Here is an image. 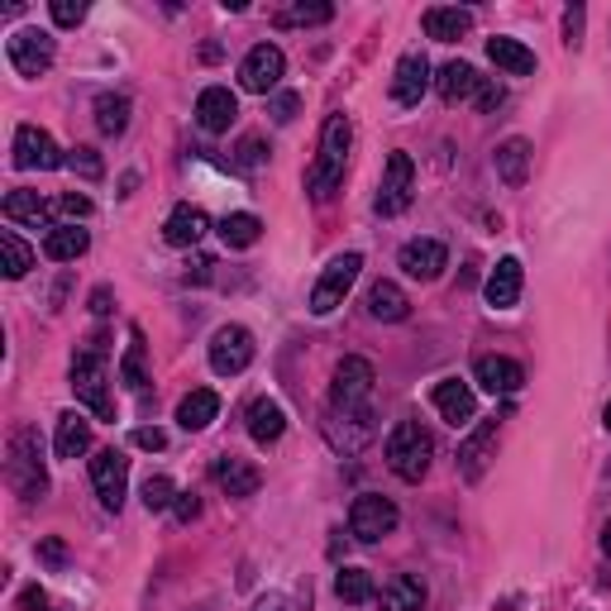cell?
<instances>
[{"mask_svg": "<svg viewBox=\"0 0 611 611\" xmlns=\"http://www.w3.org/2000/svg\"><path fill=\"white\" fill-rule=\"evenodd\" d=\"M10 153H15V167H38V173H54V167H62L68 158L58 153L54 144V134L48 129H38V125H20L15 129V144H10Z\"/></svg>", "mask_w": 611, "mask_h": 611, "instance_id": "obj_12", "label": "cell"}, {"mask_svg": "<svg viewBox=\"0 0 611 611\" xmlns=\"http://www.w3.org/2000/svg\"><path fill=\"white\" fill-rule=\"evenodd\" d=\"M334 20V5H287V10H278V15H272V24H278V30H292V24H330Z\"/></svg>", "mask_w": 611, "mask_h": 611, "instance_id": "obj_40", "label": "cell"}, {"mask_svg": "<svg viewBox=\"0 0 611 611\" xmlns=\"http://www.w3.org/2000/svg\"><path fill=\"white\" fill-rule=\"evenodd\" d=\"M0 268H5V278H10V282H20L24 272L34 268V249L20 239L15 230H5V234H0Z\"/></svg>", "mask_w": 611, "mask_h": 611, "instance_id": "obj_37", "label": "cell"}, {"mask_svg": "<svg viewBox=\"0 0 611 611\" xmlns=\"http://www.w3.org/2000/svg\"><path fill=\"white\" fill-rule=\"evenodd\" d=\"M91 249V234L82 225H54L44 239V258H54V263H77Z\"/></svg>", "mask_w": 611, "mask_h": 611, "instance_id": "obj_29", "label": "cell"}, {"mask_svg": "<svg viewBox=\"0 0 611 611\" xmlns=\"http://www.w3.org/2000/svg\"><path fill=\"white\" fill-rule=\"evenodd\" d=\"M234 163H239L244 173H254V167H263V163H268V149H263V139H258V134L239 139V153H234Z\"/></svg>", "mask_w": 611, "mask_h": 611, "instance_id": "obj_45", "label": "cell"}, {"mask_svg": "<svg viewBox=\"0 0 611 611\" xmlns=\"http://www.w3.org/2000/svg\"><path fill=\"white\" fill-rule=\"evenodd\" d=\"M5 54H10V68L20 77H44L58 58V38L48 30H15L5 38Z\"/></svg>", "mask_w": 611, "mask_h": 611, "instance_id": "obj_6", "label": "cell"}, {"mask_svg": "<svg viewBox=\"0 0 611 611\" xmlns=\"http://www.w3.org/2000/svg\"><path fill=\"white\" fill-rule=\"evenodd\" d=\"M325 435H330V445L340 454H359L378 431H373V415L368 411H334L330 421H325Z\"/></svg>", "mask_w": 611, "mask_h": 611, "instance_id": "obj_17", "label": "cell"}, {"mask_svg": "<svg viewBox=\"0 0 611 611\" xmlns=\"http://www.w3.org/2000/svg\"><path fill=\"white\" fill-rule=\"evenodd\" d=\"M134 445L139 449H167V435L158 431V425H144V431H134Z\"/></svg>", "mask_w": 611, "mask_h": 611, "instance_id": "obj_50", "label": "cell"}, {"mask_svg": "<svg viewBox=\"0 0 611 611\" xmlns=\"http://www.w3.org/2000/svg\"><path fill=\"white\" fill-rule=\"evenodd\" d=\"M492 449H497V421H483V425H478V431L459 445V473H463V483H478V478L487 473Z\"/></svg>", "mask_w": 611, "mask_h": 611, "instance_id": "obj_20", "label": "cell"}, {"mask_svg": "<svg viewBox=\"0 0 611 611\" xmlns=\"http://www.w3.org/2000/svg\"><path fill=\"white\" fill-rule=\"evenodd\" d=\"M220 415V397L211 392V387H197V392H187L181 397V407H177V425L181 431H205Z\"/></svg>", "mask_w": 611, "mask_h": 611, "instance_id": "obj_30", "label": "cell"}, {"mask_svg": "<svg viewBox=\"0 0 611 611\" xmlns=\"http://www.w3.org/2000/svg\"><path fill=\"white\" fill-rule=\"evenodd\" d=\"M373 383H378V373H373V363H368V359H344L340 368H334L330 407H334V411H368L363 401H368Z\"/></svg>", "mask_w": 611, "mask_h": 611, "instance_id": "obj_9", "label": "cell"}, {"mask_svg": "<svg viewBox=\"0 0 611 611\" xmlns=\"http://www.w3.org/2000/svg\"><path fill=\"white\" fill-rule=\"evenodd\" d=\"M91 310H96V316H106V310H110V287H96V292H91Z\"/></svg>", "mask_w": 611, "mask_h": 611, "instance_id": "obj_53", "label": "cell"}, {"mask_svg": "<svg viewBox=\"0 0 611 611\" xmlns=\"http://www.w3.org/2000/svg\"><path fill=\"white\" fill-rule=\"evenodd\" d=\"M5 215L20 220V225H44V220H54V201H44L38 191H10L5 197Z\"/></svg>", "mask_w": 611, "mask_h": 611, "instance_id": "obj_34", "label": "cell"}, {"mask_svg": "<svg viewBox=\"0 0 611 611\" xmlns=\"http://www.w3.org/2000/svg\"><path fill=\"white\" fill-rule=\"evenodd\" d=\"M54 215L62 220V225H77V220L91 215V201L82 197V191H62V197L54 201Z\"/></svg>", "mask_w": 611, "mask_h": 611, "instance_id": "obj_43", "label": "cell"}, {"mask_svg": "<svg viewBox=\"0 0 611 611\" xmlns=\"http://www.w3.org/2000/svg\"><path fill=\"white\" fill-rule=\"evenodd\" d=\"M425 91H431V62H425V54H407L392 72V101L397 106H421Z\"/></svg>", "mask_w": 611, "mask_h": 611, "instance_id": "obj_19", "label": "cell"}, {"mask_svg": "<svg viewBox=\"0 0 611 611\" xmlns=\"http://www.w3.org/2000/svg\"><path fill=\"white\" fill-rule=\"evenodd\" d=\"M38 559H44V564H54V568H62V564H68V550H62V540H44V544H38Z\"/></svg>", "mask_w": 611, "mask_h": 611, "instance_id": "obj_51", "label": "cell"}, {"mask_svg": "<svg viewBox=\"0 0 611 611\" xmlns=\"http://www.w3.org/2000/svg\"><path fill=\"white\" fill-rule=\"evenodd\" d=\"M473 378L483 392L492 397H512V392H521V383H526V368L516 359H502V354H483L473 363Z\"/></svg>", "mask_w": 611, "mask_h": 611, "instance_id": "obj_15", "label": "cell"}, {"mask_svg": "<svg viewBox=\"0 0 611 611\" xmlns=\"http://www.w3.org/2000/svg\"><path fill=\"white\" fill-rule=\"evenodd\" d=\"M492 163H497V177L506 181V187H521V181L530 177V144L521 134L506 139V144H497V158Z\"/></svg>", "mask_w": 611, "mask_h": 611, "instance_id": "obj_31", "label": "cell"}, {"mask_svg": "<svg viewBox=\"0 0 611 611\" xmlns=\"http://www.w3.org/2000/svg\"><path fill=\"white\" fill-rule=\"evenodd\" d=\"M177 502V487H173V478H163V473H153L149 483H144V506L149 512H167V506Z\"/></svg>", "mask_w": 611, "mask_h": 611, "instance_id": "obj_41", "label": "cell"}, {"mask_svg": "<svg viewBox=\"0 0 611 611\" xmlns=\"http://www.w3.org/2000/svg\"><path fill=\"white\" fill-rule=\"evenodd\" d=\"M96 125H101V134H125L129 129V96L106 91V96L96 101Z\"/></svg>", "mask_w": 611, "mask_h": 611, "instance_id": "obj_38", "label": "cell"}, {"mask_svg": "<svg viewBox=\"0 0 611 611\" xmlns=\"http://www.w3.org/2000/svg\"><path fill=\"white\" fill-rule=\"evenodd\" d=\"M48 15H54L58 30H77V24L86 20V5H82V0H54V5H48Z\"/></svg>", "mask_w": 611, "mask_h": 611, "instance_id": "obj_44", "label": "cell"}, {"mask_svg": "<svg viewBox=\"0 0 611 611\" xmlns=\"http://www.w3.org/2000/svg\"><path fill=\"white\" fill-rule=\"evenodd\" d=\"M68 167H72L77 177H86V181H101V173H106V163H101V153H96V149H86V144L68 153Z\"/></svg>", "mask_w": 611, "mask_h": 611, "instance_id": "obj_42", "label": "cell"}, {"mask_svg": "<svg viewBox=\"0 0 611 611\" xmlns=\"http://www.w3.org/2000/svg\"><path fill=\"white\" fill-rule=\"evenodd\" d=\"M411 197H415V163H411V153H392L387 158V173H383V187H378V215L383 220H392V215H401L411 205Z\"/></svg>", "mask_w": 611, "mask_h": 611, "instance_id": "obj_10", "label": "cell"}, {"mask_svg": "<svg viewBox=\"0 0 611 611\" xmlns=\"http://www.w3.org/2000/svg\"><path fill=\"white\" fill-rule=\"evenodd\" d=\"M91 449V421L82 411H62L58 415V435H54V454L58 459H77Z\"/></svg>", "mask_w": 611, "mask_h": 611, "instance_id": "obj_28", "label": "cell"}, {"mask_svg": "<svg viewBox=\"0 0 611 611\" xmlns=\"http://www.w3.org/2000/svg\"><path fill=\"white\" fill-rule=\"evenodd\" d=\"M425 34L435 38V44H454V38H463L473 30V10H459V5H435L425 10Z\"/></svg>", "mask_w": 611, "mask_h": 611, "instance_id": "obj_27", "label": "cell"}, {"mask_svg": "<svg viewBox=\"0 0 611 611\" xmlns=\"http://www.w3.org/2000/svg\"><path fill=\"white\" fill-rule=\"evenodd\" d=\"M397 521H401L397 502L383 497V492H363V497H354V512H349V530L363 544H378L383 536H392Z\"/></svg>", "mask_w": 611, "mask_h": 611, "instance_id": "obj_5", "label": "cell"}, {"mask_svg": "<svg viewBox=\"0 0 611 611\" xmlns=\"http://www.w3.org/2000/svg\"><path fill=\"white\" fill-rule=\"evenodd\" d=\"M282 72H287V58H282L278 44H258V48H249V54H244V62H239V82L249 86V91H258V96L278 91Z\"/></svg>", "mask_w": 611, "mask_h": 611, "instance_id": "obj_13", "label": "cell"}, {"mask_svg": "<svg viewBox=\"0 0 611 611\" xmlns=\"http://www.w3.org/2000/svg\"><path fill=\"white\" fill-rule=\"evenodd\" d=\"M435 86H439V101H445V106H459V101H473V96H478L483 77H478L473 68H468V62L454 58V62H445V68H439Z\"/></svg>", "mask_w": 611, "mask_h": 611, "instance_id": "obj_24", "label": "cell"}, {"mask_svg": "<svg viewBox=\"0 0 611 611\" xmlns=\"http://www.w3.org/2000/svg\"><path fill=\"white\" fill-rule=\"evenodd\" d=\"M334 597H340L344 607H363L378 597V583H373L368 568H340V574H334Z\"/></svg>", "mask_w": 611, "mask_h": 611, "instance_id": "obj_33", "label": "cell"}, {"mask_svg": "<svg viewBox=\"0 0 611 611\" xmlns=\"http://www.w3.org/2000/svg\"><path fill=\"white\" fill-rule=\"evenodd\" d=\"M120 383L134 387V392L149 383V368H144V330H129V349H125V363H120Z\"/></svg>", "mask_w": 611, "mask_h": 611, "instance_id": "obj_39", "label": "cell"}, {"mask_svg": "<svg viewBox=\"0 0 611 611\" xmlns=\"http://www.w3.org/2000/svg\"><path fill=\"white\" fill-rule=\"evenodd\" d=\"M349 144H354V125H349V115H330L325 129H320V158L310 163V173H306V191L316 201H330L334 187L344 181Z\"/></svg>", "mask_w": 611, "mask_h": 611, "instance_id": "obj_1", "label": "cell"}, {"mask_svg": "<svg viewBox=\"0 0 611 611\" xmlns=\"http://www.w3.org/2000/svg\"><path fill=\"white\" fill-rule=\"evenodd\" d=\"M5 483L15 487V497L38 502L48 492V468H44V445H38V431L20 425L10 435V459H5Z\"/></svg>", "mask_w": 611, "mask_h": 611, "instance_id": "obj_2", "label": "cell"}, {"mask_svg": "<svg viewBox=\"0 0 611 611\" xmlns=\"http://www.w3.org/2000/svg\"><path fill=\"white\" fill-rule=\"evenodd\" d=\"M431 401H435V411L445 415V421L459 431V425H468V421H478V392L468 387L463 378H445V383H435V392H431Z\"/></svg>", "mask_w": 611, "mask_h": 611, "instance_id": "obj_16", "label": "cell"}, {"mask_svg": "<svg viewBox=\"0 0 611 611\" xmlns=\"http://www.w3.org/2000/svg\"><path fill=\"white\" fill-rule=\"evenodd\" d=\"M397 263L407 278L415 282H435L439 272L449 268V249L439 239H411V244H401V254H397Z\"/></svg>", "mask_w": 611, "mask_h": 611, "instance_id": "obj_14", "label": "cell"}, {"mask_svg": "<svg viewBox=\"0 0 611 611\" xmlns=\"http://www.w3.org/2000/svg\"><path fill=\"white\" fill-rule=\"evenodd\" d=\"M431 454H435V439L421 421H397V431L387 435V468L401 483H421L431 473Z\"/></svg>", "mask_w": 611, "mask_h": 611, "instance_id": "obj_3", "label": "cell"}, {"mask_svg": "<svg viewBox=\"0 0 611 611\" xmlns=\"http://www.w3.org/2000/svg\"><path fill=\"white\" fill-rule=\"evenodd\" d=\"M125 483H129V459L120 449H96L91 454V487L106 512H120L125 506Z\"/></svg>", "mask_w": 611, "mask_h": 611, "instance_id": "obj_11", "label": "cell"}, {"mask_svg": "<svg viewBox=\"0 0 611 611\" xmlns=\"http://www.w3.org/2000/svg\"><path fill=\"white\" fill-rule=\"evenodd\" d=\"M521 282H526L521 258H502V263L487 272V287H483L487 306H492V310H512L516 302H521Z\"/></svg>", "mask_w": 611, "mask_h": 611, "instance_id": "obj_23", "label": "cell"}, {"mask_svg": "<svg viewBox=\"0 0 611 611\" xmlns=\"http://www.w3.org/2000/svg\"><path fill=\"white\" fill-rule=\"evenodd\" d=\"M72 392L82 397L101 421H115V401H110V387H106V344L101 340H86L72 354Z\"/></svg>", "mask_w": 611, "mask_h": 611, "instance_id": "obj_4", "label": "cell"}, {"mask_svg": "<svg viewBox=\"0 0 611 611\" xmlns=\"http://www.w3.org/2000/svg\"><path fill=\"white\" fill-rule=\"evenodd\" d=\"M368 310H373L378 320H407L411 302H407V292H401L397 282H373V292H368Z\"/></svg>", "mask_w": 611, "mask_h": 611, "instance_id": "obj_36", "label": "cell"}, {"mask_svg": "<svg viewBox=\"0 0 611 611\" xmlns=\"http://www.w3.org/2000/svg\"><path fill=\"white\" fill-rule=\"evenodd\" d=\"M258 234H263V220L249 215V211H234L220 220V239H225V249H254Z\"/></svg>", "mask_w": 611, "mask_h": 611, "instance_id": "obj_35", "label": "cell"}, {"mask_svg": "<svg viewBox=\"0 0 611 611\" xmlns=\"http://www.w3.org/2000/svg\"><path fill=\"white\" fill-rule=\"evenodd\" d=\"M211 473H215V483H220L225 497H254V492L263 487V473H258L249 459H239V454H220Z\"/></svg>", "mask_w": 611, "mask_h": 611, "instance_id": "obj_18", "label": "cell"}, {"mask_svg": "<svg viewBox=\"0 0 611 611\" xmlns=\"http://www.w3.org/2000/svg\"><path fill=\"white\" fill-rule=\"evenodd\" d=\"M478 110H497L502 106V101H506V91L497 86V82H487V77H483V86H478Z\"/></svg>", "mask_w": 611, "mask_h": 611, "instance_id": "obj_49", "label": "cell"}, {"mask_svg": "<svg viewBox=\"0 0 611 611\" xmlns=\"http://www.w3.org/2000/svg\"><path fill=\"white\" fill-rule=\"evenodd\" d=\"M487 58H492V68L506 72V77H530L536 72V54L521 44V38H487Z\"/></svg>", "mask_w": 611, "mask_h": 611, "instance_id": "obj_25", "label": "cell"}, {"mask_svg": "<svg viewBox=\"0 0 611 611\" xmlns=\"http://www.w3.org/2000/svg\"><path fill=\"white\" fill-rule=\"evenodd\" d=\"M583 20H588V10H583V5H568L564 10V44L568 48L583 44Z\"/></svg>", "mask_w": 611, "mask_h": 611, "instance_id": "obj_46", "label": "cell"}, {"mask_svg": "<svg viewBox=\"0 0 611 611\" xmlns=\"http://www.w3.org/2000/svg\"><path fill=\"white\" fill-rule=\"evenodd\" d=\"M254 611H292V602L282 592H268V597H258V607Z\"/></svg>", "mask_w": 611, "mask_h": 611, "instance_id": "obj_52", "label": "cell"}, {"mask_svg": "<svg viewBox=\"0 0 611 611\" xmlns=\"http://www.w3.org/2000/svg\"><path fill=\"white\" fill-rule=\"evenodd\" d=\"M173 512H177V521H181V526H191V521L201 516V497H197V492H177Z\"/></svg>", "mask_w": 611, "mask_h": 611, "instance_id": "obj_48", "label": "cell"}, {"mask_svg": "<svg viewBox=\"0 0 611 611\" xmlns=\"http://www.w3.org/2000/svg\"><path fill=\"white\" fill-rule=\"evenodd\" d=\"M282 431H287V411L278 407L272 397H258L254 407H249V435H254V445H278Z\"/></svg>", "mask_w": 611, "mask_h": 611, "instance_id": "obj_26", "label": "cell"}, {"mask_svg": "<svg viewBox=\"0 0 611 611\" xmlns=\"http://www.w3.org/2000/svg\"><path fill=\"white\" fill-rule=\"evenodd\" d=\"M359 272H363V254H340L330 268L320 272L316 292H310V310H316V316H330L334 306H344V296L359 282Z\"/></svg>", "mask_w": 611, "mask_h": 611, "instance_id": "obj_7", "label": "cell"}, {"mask_svg": "<svg viewBox=\"0 0 611 611\" xmlns=\"http://www.w3.org/2000/svg\"><path fill=\"white\" fill-rule=\"evenodd\" d=\"M249 363H254V334L244 330V325H220L211 334V373L239 378Z\"/></svg>", "mask_w": 611, "mask_h": 611, "instance_id": "obj_8", "label": "cell"}, {"mask_svg": "<svg viewBox=\"0 0 611 611\" xmlns=\"http://www.w3.org/2000/svg\"><path fill=\"white\" fill-rule=\"evenodd\" d=\"M602 425H607V431H611V401H607V411H602Z\"/></svg>", "mask_w": 611, "mask_h": 611, "instance_id": "obj_55", "label": "cell"}, {"mask_svg": "<svg viewBox=\"0 0 611 611\" xmlns=\"http://www.w3.org/2000/svg\"><path fill=\"white\" fill-rule=\"evenodd\" d=\"M296 110H302V96H296V91H282V96L272 101V120H278V125H292Z\"/></svg>", "mask_w": 611, "mask_h": 611, "instance_id": "obj_47", "label": "cell"}, {"mask_svg": "<svg viewBox=\"0 0 611 611\" xmlns=\"http://www.w3.org/2000/svg\"><path fill=\"white\" fill-rule=\"evenodd\" d=\"M602 554H607V559H611V521H607V526H602Z\"/></svg>", "mask_w": 611, "mask_h": 611, "instance_id": "obj_54", "label": "cell"}, {"mask_svg": "<svg viewBox=\"0 0 611 611\" xmlns=\"http://www.w3.org/2000/svg\"><path fill=\"white\" fill-rule=\"evenodd\" d=\"M378 597H383L387 611H421L425 607V583L415 574H397Z\"/></svg>", "mask_w": 611, "mask_h": 611, "instance_id": "obj_32", "label": "cell"}, {"mask_svg": "<svg viewBox=\"0 0 611 611\" xmlns=\"http://www.w3.org/2000/svg\"><path fill=\"white\" fill-rule=\"evenodd\" d=\"M205 230H211V220H205L201 205L181 201L177 211L163 220V244H173V249H191V244L205 239Z\"/></svg>", "mask_w": 611, "mask_h": 611, "instance_id": "obj_22", "label": "cell"}, {"mask_svg": "<svg viewBox=\"0 0 611 611\" xmlns=\"http://www.w3.org/2000/svg\"><path fill=\"white\" fill-rule=\"evenodd\" d=\"M197 120L205 134H225V129L239 120V101H234L230 86H205L197 96Z\"/></svg>", "mask_w": 611, "mask_h": 611, "instance_id": "obj_21", "label": "cell"}]
</instances>
